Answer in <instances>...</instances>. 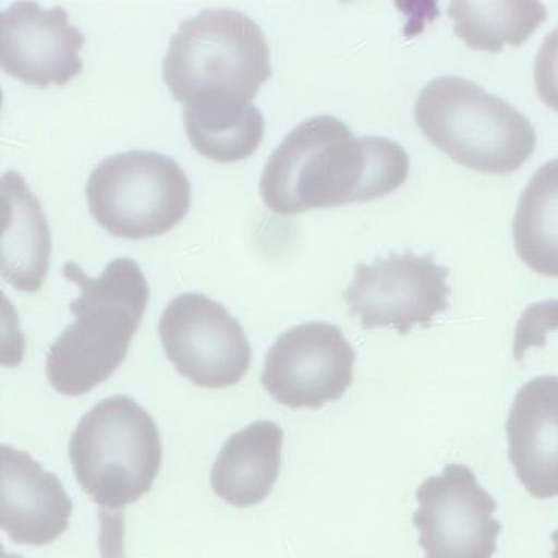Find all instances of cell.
Listing matches in <instances>:
<instances>
[{"label":"cell","mask_w":558,"mask_h":558,"mask_svg":"<svg viewBox=\"0 0 558 558\" xmlns=\"http://www.w3.org/2000/svg\"><path fill=\"white\" fill-rule=\"evenodd\" d=\"M409 156L388 137H355L330 114L300 122L267 160L259 193L279 216L377 201L407 182Z\"/></svg>","instance_id":"1"},{"label":"cell","mask_w":558,"mask_h":558,"mask_svg":"<svg viewBox=\"0 0 558 558\" xmlns=\"http://www.w3.org/2000/svg\"><path fill=\"white\" fill-rule=\"evenodd\" d=\"M63 277L78 286L80 296L69 305L74 323L46 354V377L57 392L80 397L105 384L128 357L150 287L132 258L113 259L98 278L68 262Z\"/></svg>","instance_id":"2"},{"label":"cell","mask_w":558,"mask_h":558,"mask_svg":"<svg viewBox=\"0 0 558 558\" xmlns=\"http://www.w3.org/2000/svg\"><path fill=\"white\" fill-rule=\"evenodd\" d=\"M163 80L191 109L252 105L272 76L265 33L235 10H204L181 22L170 38Z\"/></svg>","instance_id":"3"},{"label":"cell","mask_w":558,"mask_h":558,"mask_svg":"<svg viewBox=\"0 0 558 558\" xmlns=\"http://www.w3.org/2000/svg\"><path fill=\"white\" fill-rule=\"evenodd\" d=\"M415 120L435 147L480 173H514L536 150L529 118L462 76L427 83L416 98Z\"/></svg>","instance_id":"4"},{"label":"cell","mask_w":558,"mask_h":558,"mask_svg":"<svg viewBox=\"0 0 558 558\" xmlns=\"http://www.w3.org/2000/svg\"><path fill=\"white\" fill-rule=\"evenodd\" d=\"M69 458L76 483L105 510H124L151 490L162 441L151 415L128 396L99 401L76 424Z\"/></svg>","instance_id":"5"},{"label":"cell","mask_w":558,"mask_h":558,"mask_svg":"<svg viewBox=\"0 0 558 558\" xmlns=\"http://www.w3.org/2000/svg\"><path fill=\"white\" fill-rule=\"evenodd\" d=\"M95 220L120 239H151L171 231L190 211L191 185L174 159L130 150L94 168L86 185Z\"/></svg>","instance_id":"6"},{"label":"cell","mask_w":558,"mask_h":558,"mask_svg":"<svg viewBox=\"0 0 558 558\" xmlns=\"http://www.w3.org/2000/svg\"><path fill=\"white\" fill-rule=\"evenodd\" d=\"M450 270L434 254L412 251L355 266L354 279L343 292L351 316L361 317L363 330L392 328L407 336L420 325L429 328L449 310Z\"/></svg>","instance_id":"7"},{"label":"cell","mask_w":558,"mask_h":558,"mask_svg":"<svg viewBox=\"0 0 558 558\" xmlns=\"http://www.w3.org/2000/svg\"><path fill=\"white\" fill-rule=\"evenodd\" d=\"M159 338L178 373L202 388L236 385L251 368L252 348L242 324L204 293L175 296L160 316Z\"/></svg>","instance_id":"8"},{"label":"cell","mask_w":558,"mask_h":558,"mask_svg":"<svg viewBox=\"0 0 558 558\" xmlns=\"http://www.w3.org/2000/svg\"><path fill=\"white\" fill-rule=\"evenodd\" d=\"M418 510L412 523L420 531L424 558H493L502 525L498 504L481 487L472 469L447 464L415 493Z\"/></svg>","instance_id":"9"},{"label":"cell","mask_w":558,"mask_h":558,"mask_svg":"<svg viewBox=\"0 0 558 558\" xmlns=\"http://www.w3.org/2000/svg\"><path fill=\"white\" fill-rule=\"evenodd\" d=\"M355 357L338 325H296L267 353L262 384L282 407L320 409L345 396L353 384Z\"/></svg>","instance_id":"10"},{"label":"cell","mask_w":558,"mask_h":558,"mask_svg":"<svg viewBox=\"0 0 558 558\" xmlns=\"http://www.w3.org/2000/svg\"><path fill=\"white\" fill-rule=\"evenodd\" d=\"M82 31L61 7L45 10L37 2H15L0 15V63L22 83L48 89L82 74Z\"/></svg>","instance_id":"11"},{"label":"cell","mask_w":558,"mask_h":558,"mask_svg":"<svg viewBox=\"0 0 558 558\" xmlns=\"http://www.w3.org/2000/svg\"><path fill=\"white\" fill-rule=\"evenodd\" d=\"M72 500L29 453L0 447V526L17 545L45 546L66 533Z\"/></svg>","instance_id":"12"},{"label":"cell","mask_w":558,"mask_h":558,"mask_svg":"<svg viewBox=\"0 0 558 558\" xmlns=\"http://www.w3.org/2000/svg\"><path fill=\"white\" fill-rule=\"evenodd\" d=\"M508 458L533 498L558 496V376L531 378L507 420Z\"/></svg>","instance_id":"13"},{"label":"cell","mask_w":558,"mask_h":558,"mask_svg":"<svg viewBox=\"0 0 558 558\" xmlns=\"http://www.w3.org/2000/svg\"><path fill=\"white\" fill-rule=\"evenodd\" d=\"M51 229L40 201L15 171L2 175V277L19 292L41 289L51 265Z\"/></svg>","instance_id":"14"},{"label":"cell","mask_w":558,"mask_h":558,"mask_svg":"<svg viewBox=\"0 0 558 558\" xmlns=\"http://www.w3.org/2000/svg\"><path fill=\"white\" fill-rule=\"evenodd\" d=\"M284 432L277 423H251L221 447L211 470L214 493L229 506H258L270 495L281 472Z\"/></svg>","instance_id":"15"},{"label":"cell","mask_w":558,"mask_h":558,"mask_svg":"<svg viewBox=\"0 0 558 558\" xmlns=\"http://www.w3.org/2000/svg\"><path fill=\"white\" fill-rule=\"evenodd\" d=\"M515 252L533 272L558 278V159L538 168L519 198Z\"/></svg>","instance_id":"16"},{"label":"cell","mask_w":558,"mask_h":558,"mask_svg":"<svg viewBox=\"0 0 558 558\" xmlns=\"http://www.w3.org/2000/svg\"><path fill=\"white\" fill-rule=\"evenodd\" d=\"M447 14L453 21L454 34L469 48L500 52L507 45L525 44L546 21L548 11L537 0H454L450 2Z\"/></svg>","instance_id":"17"},{"label":"cell","mask_w":558,"mask_h":558,"mask_svg":"<svg viewBox=\"0 0 558 558\" xmlns=\"http://www.w3.org/2000/svg\"><path fill=\"white\" fill-rule=\"evenodd\" d=\"M183 128L201 155L220 163L250 158L265 137V118L254 105L216 109L183 107Z\"/></svg>","instance_id":"18"},{"label":"cell","mask_w":558,"mask_h":558,"mask_svg":"<svg viewBox=\"0 0 558 558\" xmlns=\"http://www.w3.org/2000/svg\"><path fill=\"white\" fill-rule=\"evenodd\" d=\"M554 330H558V301L537 302L526 308L515 328V361L522 362L530 348L545 347L546 336Z\"/></svg>","instance_id":"19"},{"label":"cell","mask_w":558,"mask_h":558,"mask_svg":"<svg viewBox=\"0 0 558 558\" xmlns=\"http://www.w3.org/2000/svg\"><path fill=\"white\" fill-rule=\"evenodd\" d=\"M538 97L558 112V26L545 38L534 61Z\"/></svg>","instance_id":"20"},{"label":"cell","mask_w":558,"mask_h":558,"mask_svg":"<svg viewBox=\"0 0 558 558\" xmlns=\"http://www.w3.org/2000/svg\"><path fill=\"white\" fill-rule=\"evenodd\" d=\"M125 514L124 510H99V556L101 558H125L124 551Z\"/></svg>","instance_id":"21"},{"label":"cell","mask_w":558,"mask_h":558,"mask_svg":"<svg viewBox=\"0 0 558 558\" xmlns=\"http://www.w3.org/2000/svg\"><path fill=\"white\" fill-rule=\"evenodd\" d=\"M551 541L554 544L553 558H558V530L553 534Z\"/></svg>","instance_id":"22"},{"label":"cell","mask_w":558,"mask_h":558,"mask_svg":"<svg viewBox=\"0 0 558 558\" xmlns=\"http://www.w3.org/2000/svg\"><path fill=\"white\" fill-rule=\"evenodd\" d=\"M2 558H22V557L17 556V554H7L5 549H2Z\"/></svg>","instance_id":"23"}]
</instances>
